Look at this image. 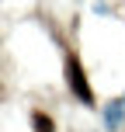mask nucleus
<instances>
[{"label": "nucleus", "mask_w": 125, "mask_h": 132, "mask_svg": "<svg viewBox=\"0 0 125 132\" xmlns=\"http://www.w3.org/2000/svg\"><path fill=\"white\" fill-rule=\"evenodd\" d=\"M31 125H35V132H56L52 115H45V111H31Z\"/></svg>", "instance_id": "f03ea898"}, {"label": "nucleus", "mask_w": 125, "mask_h": 132, "mask_svg": "<svg viewBox=\"0 0 125 132\" xmlns=\"http://www.w3.org/2000/svg\"><path fill=\"white\" fill-rule=\"evenodd\" d=\"M66 87L73 90L77 101H84L87 108H94V90H90V84H87V73H84V66H80L77 52H66Z\"/></svg>", "instance_id": "f257e3e1"}]
</instances>
